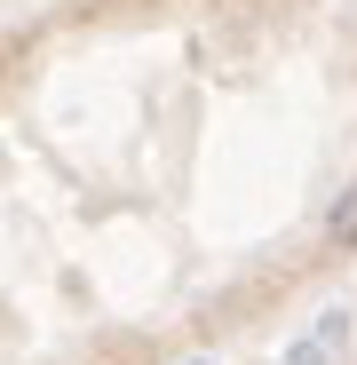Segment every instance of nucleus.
Instances as JSON below:
<instances>
[{"instance_id": "obj_1", "label": "nucleus", "mask_w": 357, "mask_h": 365, "mask_svg": "<svg viewBox=\"0 0 357 365\" xmlns=\"http://www.w3.org/2000/svg\"><path fill=\"white\" fill-rule=\"evenodd\" d=\"M326 247H341V255L357 247V182H349V191L333 199V215H326Z\"/></svg>"}]
</instances>
